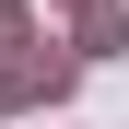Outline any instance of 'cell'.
I'll return each instance as SVG.
<instances>
[]
</instances>
